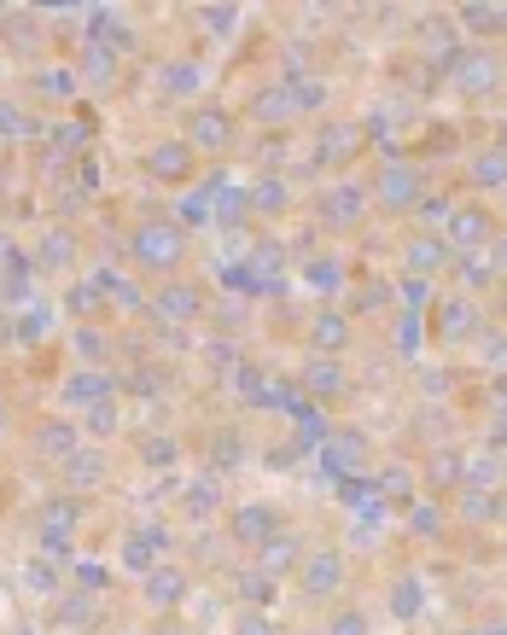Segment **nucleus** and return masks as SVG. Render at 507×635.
<instances>
[{
	"mask_svg": "<svg viewBox=\"0 0 507 635\" xmlns=\"http://www.w3.org/2000/svg\"><path fill=\"white\" fill-rule=\"evenodd\" d=\"M76 525H83V496H71V489H65V496H47L42 514H35V530H42L47 548H65Z\"/></svg>",
	"mask_w": 507,
	"mask_h": 635,
	"instance_id": "obj_1",
	"label": "nucleus"
},
{
	"mask_svg": "<svg viewBox=\"0 0 507 635\" xmlns=\"http://www.w3.org/2000/svg\"><path fill=\"white\" fill-rule=\"evenodd\" d=\"M129 251H134V262H147V269H170V262L181 257V234L170 228V222H147V228H134Z\"/></svg>",
	"mask_w": 507,
	"mask_h": 635,
	"instance_id": "obj_2",
	"label": "nucleus"
},
{
	"mask_svg": "<svg viewBox=\"0 0 507 635\" xmlns=\"http://www.w3.org/2000/svg\"><path fill=\"white\" fill-rule=\"evenodd\" d=\"M30 262H35V275H58V269H71V262H76V234L65 228V222H58V228H47Z\"/></svg>",
	"mask_w": 507,
	"mask_h": 635,
	"instance_id": "obj_3",
	"label": "nucleus"
},
{
	"mask_svg": "<svg viewBox=\"0 0 507 635\" xmlns=\"http://www.w3.org/2000/svg\"><path fill=\"white\" fill-rule=\"evenodd\" d=\"M35 449H42V455H53V461H71L76 449H83V426H71V420H42L35 426Z\"/></svg>",
	"mask_w": 507,
	"mask_h": 635,
	"instance_id": "obj_4",
	"label": "nucleus"
},
{
	"mask_svg": "<svg viewBox=\"0 0 507 635\" xmlns=\"http://www.w3.org/2000/svg\"><path fill=\"white\" fill-rule=\"evenodd\" d=\"M94 402H111V379L99 374V367H94V374H88V367H76V374L65 379V408H83V415H88Z\"/></svg>",
	"mask_w": 507,
	"mask_h": 635,
	"instance_id": "obj_5",
	"label": "nucleus"
},
{
	"mask_svg": "<svg viewBox=\"0 0 507 635\" xmlns=\"http://www.w3.org/2000/svg\"><path fill=\"white\" fill-rule=\"evenodd\" d=\"M65 466V484H71V496H83V489H94L99 478H106V455H94V449H76L71 461H58Z\"/></svg>",
	"mask_w": 507,
	"mask_h": 635,
	"instance_id": "obj_6",
	"label": "nucleus"
},
{
	"mask_svg": "<svg viewBox=\"0 0 507 635\" xmlns=\"http://www.w3.org/2000/svg\"><path fill=\"white\" fill-rule=\"evenodd\" d=\"M35 24H42L35 12H7V18H0V35H7V47H18V53H35V47H42V35H35Z\"/></svg>",
	"mask_w": 507,
	"mask_h": 635,
	"instance_id": "obj_7",
	"label": "nucleus"
},
{
	"mask_svg": "<svg viewBox=\"0 0 507 635\" xmlns=\"http://www.w3.org/2000/svg\"><path fill=\"white\" fill-rule=\"evenodd\" d=\"M24 583H30V595H58V548H42L24 566Z\"/></svg>",
	"mask_w": 507,
	"mask_h": 635,
	"instance_id": "obj_8",
	"label": "nucleus"
},
{
	"mask_svg": "<svg viewBox=\"0 0 507 635\" xmlns=\"http://www.w3.org/2000/svg\"><path fill=\"white\" fill-rule=\"evenodd\" d=\"M30 275H35L30 257H7V262H0V298H7V303H24V298H30Z\"/></svg>",
	"mask_w": 507,
	"mask_h": 635,
	"instance_id": "obj_9",
	"label": "nucleus"
},
{
	"mask_svg": "<svg viewBox=\"0 0 507 635\" xmlns=\"http://www.w3.org/2000/svg\"><path fill=\"white\" fill-rule=\"evenodd\" d=\"M147 170L158 175V181H187V170H193V158H187V147H158L152 158H147Z\"/></svg>",
	"mask_w": 507,
	"mask_h": 635,
	"instance_id": "obj_10",
	"label": "nucleus"
},
{
	"mask_svg": "<svg viewBox=\"0 0 507 635\" xmlns=\"http://www.w3.org/2000/svg\"><path fill=\"white\" fill-rule=\"evenodd\" d=\"M83 82H94V88H106V82H117V53H106V47H83Z\"/></svg>",
	"mask_w": 507,
	"mask_h": 635,
	"instance_id": "obj_11",
	"label": "nucleus"
},
{
	"mask_svg": "<svg viewBox=\"0 0 507 635\" xmlns=\"http://www.w3.org/2000/svg\"><path fill=\"white\" fill-rule=\"evenodd\" d=\"M158 548H164V530H140V537H129L123 542V566H134V571H147L152 566V555H158Z\"/></svg>",
	"mask_w": 507,
	"mask_h": 635,
	"instance_id": "obj_12",
	"label": "nucleus"
},
{
	"mask_svg": "<svg viewBox=\"0 0 507 635\" xmlns=\"http://www.w3.org/2000/svg\"><path fill=\"white\" fill-rule=\"evenodd\" d=\"M117 432V402H94L83 415V438H111Z\"/></svg>",
	"mask_w": 507,
	"mask_h": 635,
	"instance_id": "obj_13",
	"label": "nucleus"
},
{
	"mask_svg": "<svg viewBox=\"0 0 507 635\" xmlns=\"http://www.w3.org/2000/svg\"><path fill=\"white\" fill-rule=\"evenodd\" d=\"M71 351H76V362H99V356H106V333H94V326H76V333H71Z\"/></svg>",
	"mask_w": 507,
	"mask_h": 635,
	"instance_id": "obj_14",
	"label": "nucleus"
},
{
	"mask_svg": "<svg viewBox=\"0 0 507 635\" xmlns=\"http://www.w3.org/2000/svg\"><path fill=\"white\" fill-rule=\"evenodd\" d=\"M47 326H53V310H24V315H18V326H12V338L18 344H35Z\"/></svg>",
	"mask_w": 507,
	"mask_h": 635,
	"instance_id": "obj_15",
	"label": "nucleus"
},
{
	"mask_svg": "<svg viewBox=\"0 0 507 635\" xmlns=\"http://www.w3.org/2000/svg\"><path fill=\"white\" fill-rule=\"evenodd\" d=\"M58 624H65V629H88L94 624L88 595H65V601H58Z\"/></svg>",
	"mask_w": 507,
	"mask_h": 635,
	"instance_id": "obj_16",
	"label": "nucleus"
},
{
	"mask_svg": "<svg viewBox=\"0 0 507 635\" xmlns=\"http://www.w3.org/2000/svg\"><path fill=\"white\" fill-rule=\"evenodd\" d=\"M147 595H152L158 606L181 601V578H175V571H147Z\"/></svg>",
	"mask_w": 507,
	"mask_h": 635,
	"instance_id": "obj_17",
	"label": "nucleus"
},
{
	"mask_svg": "<svg viewBox=\"0 0 507 635\" xmlns=\"http://www.w3.org/2000/svg\"><path fill=\"white\" fill-rule=\"evenodd\" d=\"M0 134H47L35 117H24L18 106H0Z\"/></svg>",
	"mask_w": 507,
	"mask_h": 635,
	"instance_id": "obj_18",
	"label": "nucleus"
},
{
	"mask_svg": "<svg viewBox=\"0 0 507 635\" xmlns=\"http://www.w3.org/2000/svg\"><path fill=\"white\" fill-rule=\"evenodd\" d=\"M65 310H71V315L99 310V286H94V280H76V286H71V298H65Z\"/></svg>",
	"mask_w": 507,
	"mask_h": 635,
	"instance_id": "obj_19",
	"label": "nucleus"
},
{
	"mask_svg": "<svg viewBox=\"0 0 507 635\" xmlns=\"http://www.w3.org/2000/svg\"><path fill=\"white\" fill-rule=\"evenodd\" d=\"M193 134L205 140V147H222V134H228V129H222L216 111H198V117H193Z\"/></svg>",
	"mask_w": 507,
	"mask_h": 635,
	"instance_id": "obj_20",
	"label": "nucleus"
},
{
	"mask_svg": "<svg viewBox=\"0 0 507 635\" xmlns=\"http://www.w3.org/2000/svg\"><path fill=\"white\" fill-rule=\"evenodd\" d=\"M35 88L42 94H71V76L65 71H35Z\"/></svg>",
	"mask_w": 507,
	"mask_h": 635,
	"instance_id": "obj_21",
	"label": "nucleus"
},
{
	"mask_svg": "<svg viewBox=\"0 0 507 635\" xmlns=\"http://www.w3.org/2000/svg\"><path fill=\"white\" fill-rule=\"evenodd\" d=\"M76 583H83V595H88V589H106V566L83 560V566H76Z\"/></svg>",
	"mask_w": 507,
	"mask_h": 635,
	"instance_id": "obj_22",
	"label": "nucleus"
},
{
	"mask_svg": "<svg viewBox=\"0 0 507 635\" xmlns=\"http://www.w3.org/2000/svg\"><path fill=\"white\" fill-rule=\"evenodd\" d=\"M164 310L170 315H193V292H164Z\"/></svg>",
	"mask_w": 507,
	"mask_h": 635,
	"instance_id": "obj_23",
	"label": "nucleus"
},
{
	"mask_svg": "<svg viewBox=\"0 0 507 635\" xmlns=\"http://www.w3.org/2000/svg\"><path fill=\"white\" fill-rule=\"evenodd\" d=\"M0 76H7V58H0Z\"/></svg>",
	"mask_w": 507,
	"mask_h": 635,
	"instance_id": "obj_24",
	"label": "nucleus"
},
{
	"mask_svg": "<svg viewBox=\"0 0 507 635\" xmlns=\"http://www.w3.org/2000/svg\"><path fill=\"white\" fill-rule=\"evenodd\" d=\"M0 262H7V251H0Z\"/></svg>",
	"mask_w": 507,
	"mask_h": 635,
	"instance_id": "obj_25",
	"label": "nucleus"
}]
</instances>
